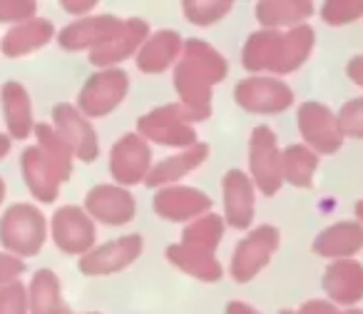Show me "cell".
<instances>
[{
    "instance_id": "6da1fadb",
    "label": "cell",
    "mask_w": 363,
    "mask_h": 314,
    "mask_svg": "<svg viewBox=\"0 0 363 314\" xmlns=\"http://www.w3.org/2000/svg\"><path fill=\"white\" fill-rule=\"evenodd\" d=\"M227 77V60L204 40H187L174 70L179 102L199 120L212 112V87Z\"/></svg>"
},
{
    "instance_id": "7a4b0ae2",
    "label": "cell",
    "mask_w": 363,
    "mask_h": 314,
    "mask_svg": "<svg viewBox=\"0 0 363 314\" xmlns=\"http://www.w3.org/2000/svg\"><path fill=\"white\" fill-rule=\"evenodd\" d=\"M313 43V28L298 26L281 31H259L247 40L242 53V63L249 72H279L286 75L301 67L306 58L311 55Z\"/></svg>"
},
{
    "instance_id": "3957f363",
    "label": "cell",
    "mask_w": 363,
    "mask_h": 314,
    "mask_svg": "<svg viewBox=\"0 0 363 314\" xmlns=\"http://www.w3.org/2000/svg\"><path fill=\"white\" fill-rule=\"evenodd\" d=\"M38 145L28 147L23 152V178L33 195L40 202H55L60 185L70 178L72 173V152L67 150L65 142L57 137V132L50 125L35 127Z\"/></svg>"
},
{
    "instance_id": "277c9868",
    "label": "cell",
    "mask_w": 363,
    "mask_h": 314,
    "mask_svg": "<svg viewBox=\"0 0 363 314\" xmlns=\"http://www.w3.org/2000/svg\"><path fill=\"white\" fill-rule=\"evenodd\" d=\"M192 122H197V117L187 110V107L177 105H162L157 110L147 112L145 117L137 120V132L145 137H150L157 145L167 147H194L197 145V132L192 130Z\"/></svg>"
},
{
    "instance_id": "5b68a950",
    "label": "cell",
    "mask_w": 363,
    "mask_h": 314,
    "mask_svg": "<svg viewBox=\"0 0 363 314\" xmlns=\"http://www.w3.org/2000/svg\"><path fill=\"white\" fill-rule=\"evenodd\" d=\"M0 242L11 252L30 257L45 244V217L33 205H13L0 220Z\"/></svg>"
},
{
    "instance_id": "8992f818",
    "label": "cell",
    "mask_w": 363,
    "mask_h": 314,
    "mask_svg": "<svg viewBox=\"0 0 363 314\" xmlns=\"http://www.w3.org/2000/svg\"><path fill=\"white\" fill-rule=\"evenodd\" d=\"M249 168L252 180L267 197L279 193L284 183L281 173V152L277 147V135L267 125L254 127L252 140H249Z\"/></svg>"
},
{
    "instance_id": "52a82bcc",
    "label": "cell",
    "mask_w": 363,
    "mask_h": 314,
    "mask_svg": "<svg viewBox=\"0 0 363 314\" xmlns=\"http://www.w3.org/2000/svg\"><path fill=\"white\" fill-rule=\"evenodd\" d=\"M298 132L316 155H333L343 145V130L338 115H333L321 102H303L296 112Z\"/></svg>"
},
{
    "instance_id": "ba28073f",
    "label": "cell",
    "mask_w": 363,
    "mask_h": 314,
    "mask_svg": "<svg viewBox=\"0 0 363 314\" xmlns=\"http://www.w3.org/2000/svg\"><path fill=\"white\" fill-rule=\"evenodd\" d=\"M234 100L247 112L277 115L294 105V92L277 77H247L234 87Z\"/></svg>"
},
{
    "instance_id": "9c48e42d",
    "label": "cell",
    "mask_w": 363,
    "mask_h": 314,
    "mask_svg": "<svg viewBox=\"0 0 363 314\" xmlns=\"http://www.w3.org/2000/svg\"><path fill=\"white\" fill-rule=\"evenodd\" d=\"M279 247V229L272 224H262L254 232H249V237H244L237 244L232 257V277L237 282H249L254 279L264 267L269 264L272 254Z\"/></svg>"
},
{
    "instance_id": "30bf717a",
    "label": "cell",
    "mask_w": 363,
    "mask_h": 314,
    "mask_svg": "<svg viewBox=\"0 0 363 314\" xmlns=\"http://www.w3.org/2000/svg\"><path fill=\"white\" fill-rule=\"evenodd\" d=\"M127 85H130V80H127L125 70H115V67L102 70L85 82L77 105H80V110L85 112V115L102 117L120 105L127 92Z\"/></svg>"
},
{
    "instance_id": "8fae6325",
    "label": "cell",
    "mask_w": 363,
    "mask_h": 314,
    "mask_svg": "<svg viewBox=\"0 0 363 314\" xmlns=\"http://www.w3.org/2000/svg\"><path fill=\"white\" fill-rule=\"evenodd\" d=\"M52 122H55V132L62 142L67 145V150L82 160V163H92L100 155V142H97L95 130L90 127V122L80 115L72 105H55L52 107Z\"/></svg>"
},
{
    "instance_id": "7c38bea8",
    "label": "cell",
    "mask_w": 363,
    "mask_h": 314,
    "mask_svg": "<svg viewBox=\"0 0 363 314\" xmlns=\"http://www.w3.org/2000/svg\"><path fill=\"white\" fill-rule=\"evenodd\" d=\"M150 163H152V152L137 132L125 135L112 147L110 170H112V178L120 185H137L142 180H147V175L152 170Z\"/></svg>"
},
{
    "instance_id": "4fadbf2b",
    "label": "cell",
    "mask_w": 363,
    "mask_h": 314,
    "mask_svg": "<svg viewBox=\"0 0 363 314\" xmlns=\"http://www.w3.org/2000/svg\"><path fill=\"white\" fill-rule=\"evenodd\" d=\"M52 239L62 252L87 254L95 244V224H92L87 212L67 205V207H60L52 215Z\"/></svg>"
},
{
    "instance_id": "5bb4252c",
    "label": "cell",
    "mask_w": 363,
    "mask_h": 314,
    "mask_svg": "<svg viewBox=\"0 0 363 314\" xmlns=\"http://www.w3.org/2000/svg\"><path fill=\"white\" fill-rule=\"evenodd\" d=\"M142 254V237L140 234H127L115 242H107L97 249H90L82 254L80 269L87 277H97V274H112L125 269Z\"/></svg>"
},
{
    "instance_id": "9a60e30c",
    "label": "cell",
    "mask_w": 363,
    "mask_h": 314,
    "mask_svg": "<svg viewBox=\"0 0 363 314\" xmlns=\"http://www.w3.org/2000/svg\"><path fill=\"white\" fill-rule=\"evenodd\" d=\"M155 212L172 222H184L192 217H204L212 210V200L194 188H164L155 195Z\"/></svg>"
},
{
    "instance_id": "2e32d148",
    "label": "cell",
    "mask_w": 363,
    "mask_h": 314,
    "mask_svg": "<svg viewBox=\"0 0 363 314\" xmlns=\"http://www.w3.org/2000/svg\"><path fill=\"white\" fill-rule=\"evenodd\" d=\"M87 212L105 224H127L135 217V197L117 185H97L87 193Z\"/></svg>"
},
{
    "instance_id": "e0dca14e",
    "label": "cell",
    "mask_w": 363,
    "mask_h": 314,
    "mask_svg": "<svg viewBox=\"0 0 363 314\" xmlns=\"http://www.w3.org/2000/svg\"><path fill=\"white\" fill-rule=\"evenodd\" d=\"M120 18L115 16H97V18H85V21H77L72 26L62 28V33L57 36V43H60L65 50H95V48L105 45L112 36L122 28Z\"/></svg>"
},
{
    "instance_id": "ac0fdd59",
    "label": "cell",
    "mask_w": 363,
    "mask_h": 314,
    "mask_svg": "<svg viewBox=\"0 0 363 314\" xmlns=\"http://www.w3.org/2000/svg\"><path fill=\"white\" fill-rule=\"evenodd\" d=\"M147 33H150V26L140 18H130V21L122 23V28L105 43V45L95 48L90 53V63L97 67H107L115 65V63L130 58L142 43L147 40Z\"/></svg>"
},
{
    "instance_id": "d6986e66",
    "label": "cell",
    "mask_w": 363,
    "mask_h": 314,
    "mask_svg": "<svg viewBox=\"0 0 363 314\" xmlns=\"http://www.w3.org/2000/svg\"><path fill=\"white\" fill-rule=\"evenodd\" d=\"M323 289L336 304H356L363 299V264L356 259H336L323 274Z\"/></svg>"
},
{
    "instance_id": "ffe728a7",
    "label": "cell",
    "mask_w": 363,
    "mask_h": 314,
    "mask_svg": "<svg viewBox=\"0 0 363 314\" xmlns=\"http://www.w3.org/2000/svg\"><path fill=\"white\" fill-rule=\"evenodd\" d=\"M224 210L234 229H247L254 220V183L242 170L224 175Z\"/></svg>"
},
{
    "instance_id": "44dd1931",
    "label": "cell",
    "mask_w": 363,
    "mask_h": 314,
    "mask_svg": "<svg viewBox=\"0 0 363 314\" xmlns=\"http://www.w3.org/2000/svg\"><path fill=\"white\" fill-rule=\"evenodd\" d=\"M363 249L361 222H336L313 239V252L331 259H351Z\"/></svg>"
},
{
    "instance_id": "7402d4cb",
    "label": "cell",
    "mask_w": 363,
    "mask_h": 314,
    "mask_svg": "<svg viewBox=\"0 0 363 314\" xmlns=\"http://www.w3.org/2000/svg\"><path fill=\"white\" fill-rule=\"evenodd\" d=\"M52 36H55V28H52L50 21H45V18H30V21L11 28L3 36L0 50L8 58H23L28 53L38 50V48H43L45 43H50Z\"/></svg>"
},
{
    "instance_id": "603a6c76",
    "label": "cell",
    "mask_w": 363,
    "mask_h": 314,
    "mask_svg": "<svg viewBox=\"0 0 363 314\" xmlns=\"http://www.w3.org/2000/svg\"><path fill=\"white\" fill-rule=\"evenodd\" d=\"M182 50H184V43L174 31H160L142 45L140 55H137V67L142 72L155 75V72L167 70L177 58H182Z\"/></svg>"
},
{
    "instance_id": "cb8c5ba5",
    "label": "cell",
    "mask_w": 363,
    "mask_h": 314,
    "mask_svg": "<svg viewBox=\"0 0 363 314\" xmlns=\"http://www.w3.org/2000/svg\"><path fill=\"white\" fill-rule=\"evenodd\" d=\"M167 259L172 264L182 269V272L192 274L197 279H204V282H217L222 277V264L214 257V252H207V249L192 247V244H172L167 247Z\"/></svg>"
},
{
    "instance_id": "d4e9b609",
    "label": "cell",
    "mask_w": 363,
    "mask_h": 314,
    "mask_svg": "<svg viewBox=\"0 0 363 314\" xmlns=\"http://www.w3.org/2000/svg\"><path fill=\"white\" fill-rule=\"evenodd\" d=\"M209 155V145H204V142H197L194 147H189V150L184 152H177L174 157H167V160H162L160 165H155V168L150 170V175H147V188H160V185H167V183H174V180L184 178L187 173H192L194 168H199V165L207 160Z\"/></svg>"
},
{
    "instance_id": "484cf974",
    "label": "cell",
    "mask_w": 363,
    "mask_h": 314,
    "mask_svg": "<svg viewBox=\"0 0 363 314\" xmlns=\"http://www.w3.org/2000/svg\"><path fill=\"white\" fill-rule=\"evenodd\" d=\"M313 13V6L306 0H267L257 3V21L267 31H279V28H298L301 21H306Z\"/></svg>"
},
{
    "instance_id": "4316f807",
    "label": "cell",
    "mask_w": 363,
    "mask_h": 314,
    "mask_svg": "<svg viewBox=\"0 0 363 314\" xmlns=\"http://www.w3.org/2000/svg\"><path fill=\"white\" fill-rule=\"evenodd\" d=\"M3 110H6V122L13 137L23 140L33 132V107L26 87L21 82H6L3 85Z\"/></svg>"
},
{
    "instance_id": "83f0119b",
    "label": "cell",
    "mask_w": 363,
    "mask_h": 314,
    "mask_svg": "<svg viewBox=\"0 0 363 314\" xmlns=\"http://www.w3.org/2000/svg\"><path fill=\"white\" fill-rule=\"evenodd\" d=\"M318 168V155L306 145H289L281 152V173L284 180L294 188H311L313 173Z\"/></svg>"
},
{
    "instance_id": "f1b7e54d",
    "label": "cell",
    "mask_w": 363,
    "mask_h": 314,
    "mask_svg": "<svg viewBox=\"0 0 363 314\" xmlns=\"http://www.w3.org/2000/svg\"><path fill=\"white\" fill-rule=\"evenodd\" d=\"M30 312L33 314H62L60 282L50 269H38L30 282Z\"/></svg>"
},
{
    "instance_id": "f546056e",
    "label": "cell",
    "mask_w": 363,
    "mask_h": 314,
    "mask_svg": "<svg viewBox=\"0 0 363 314\" xmlns=\"http://www.w3.org/2000/svg\"><path fill=\"white\" fill-rule=\"evenodd\" d=\"M222 234H224L222 217H217V215H204V217H197L184 232H182V244H192V247L214 252V247L222 242Z\"/></svg>"
},
{
    "instance_id": "4dcf8cb0",
    "label": "cell",
    "mask_w": 363,
    "mask_h": 314,
    "mask_svg": "<svg viewBox=\"0 0 363 314\" xmlns=\"http://www.w3.org/2000/svg\"><path fill=\"white\" fill-rule=\"evenodd\" d=\"M184 16L189 23H197V26H212L214 21L224 18L232 11V3L229 0H187L184 3Z\"/></svg>"
},
{
    "instance_id": "1f68e13d",
    "label": "cell",
    "mask_w": 363,
    "mask_h": 314,
    "mask_svg": "<svg viewBox=\"0 0 363 314\" xmlns=\"http://www.w3.org/2000/svg\"><path fill=\"white\" fill-rule=\"evenodd\" d=\"M321 18L328 26L353 23L358 18H363V0H331V3H323Z\"/></svg>"
},
{
    "instance_id": "d6a6232c",
    "label": "cell",
    "mask_w": 363,
    "mask_h": 314,
    "mask_svg": "<svg viewBox=\"0 0 363 314\" xmlns=\"http://www.w3.org/2000/svg\"><path fill=\"white\" fill-rule=\"evenodd\" d=\"M338 125L343 130V137H363V97L348 100L338 110Z\"/></svg>"
},
{
    "instance_id": "836d02e7",
    "label": "cell",
    "mask_w": 363,
    "mask_h": 314,
    "mask_svg": "<svg viewBox=\"0 0 363 314\" xmlns=\"http://www.w3.org/2000/svg\"><path fill=\"white\" fill-rule=\"evenodd\" d=\"M28 294L21 282L0 287V314H28Z\"/></svg>"
},
{
    "instance_id": "e575fe53",
    "label": "cell",
    "mask_w": 363,
    "mask_h": 314,
    "mask_svg": "<svg viewBox=\"0 0 363 314\" xmlns=\"http://www.w3.org/2000/svg\"><path fill=\"white\" fill-rule=\"evenodd\" d=\"M38 11L35 3L30 0H0V23H18V21H30L33 13Z\"/></svg>"
},
{
    "instance_id": "d590c367",
    "label": "cell",
    "mask_w": 363,
    "mask_h": 314,
    "mask_svg": "<svg viewBox=\"0 0 363 314\" xmlns=\"http://www.w3.org/2000/svg\"><path fill=\"white\" fill-rule=\"evenodd\" d=\"M26 264L16 254H0V284H13V279L21 277Z\"/></svg>"
},
{
    "instance_id": "8d00e7d4",
    "label": "cell",
    "mask_w": 363,
    "mask_h": 314,
    "mask_svg": "<svg viewBox=\"0 0 363 314\" xmlns=\"http://www.w3.org/2000/svg\"><path fill=\"white\" fill-rule=\"evenodd\" d=\"M296 314H346V312H341V309H338L336 304H331V302H323V299H311V302L303 304Z\"/></svg>"
},
{
    "instance_id": "74e56055",
    "label": "cell",
    "mask_w": 363,
    "mask_h": 314,
    "mask_svg": "<svg viewBox=\"0 0 363 314\" xmlns=\"http://www.w3.org/2000/svg\"><path fill=\"white\" fill-rule=\"evenodd\" d=\"M346 75L351 77L356 85L363 87V55H356V58H351V60H348Z\"/></svg>"
},
{
    "instance_id": "f35d334b",
    "label": "cell",
    "mask_w": 363,
    "mask_h": 314,
    "mask_svg": "<svg viewBox=\"0 0 363 314\" xmlns=\"http://www.w3.org/2000/svg\"><path fill=\"white\" fill-rule=\"evenodd\" d=\"M227 314H259L254 307H249V304L244 302H229L227 304Z\"/></svg>"
},
{
    "instance_id": "ab89813d",
    "label": "cell",
    "mask_w": 363,
    "mask_h": 314,
    "mask_svg": "<svg viewBox=\"0 0 363 314\" xmlns=\"http://www.w3.org/2000/svg\"><path fill=\"white\" fill-rule=\"evenodd\" d=\"M62 6L67 8V11H75V13H85V11H92L95 8V0H87V3H62Z\"/></svg>"
},
{
    "instance_id": "60d3db41",
    "label": "cell",
    "mask_w": 363,
    "mask_h": 314,
    "mask_svg": "<svg viewBox=\"0 0 363 314\" xmlns=\"http://www.w3.org/2000/svg\"><path fill=\"white\" fill-rule=\"evenodd\" d=\"M11 152V137H6V135H0V160Z\"/></svg>"
},
{
    "instance_id": "b9f144b4",
    "label": "cell",
    "mask_w": 363,
    "mask_h": 314,
    "mask_svg": "<svg viewBox=\"0 0 363 314\" xmlns=\"http://www.w3.org/2000/svg\"><path fill=\"white\" fill-rule=\"evenodd\" d=\"M356 217H358V222L363 224V200H358L356 202Z\"/></svg>"
},
{
    "instance_id": "7bdbcfd3",
    "label": "cell",
    "mask_w": 363,
    "mask_h": 314,
    "mask_svg": "<svg viewBox=\"0 0 363 314\" xmlns=\"http://www.w3.org/2000/svg\"><path fill=\"white\" fill-rule=\"evenodd\" d=\"M6 200V183H3V178H0V202Z\"/></svg>"
},
{
    "instance_id": "ee69618b",
    "label": "cell",
    "mask_w": 363,
    "mask_h": 314,
    "mask_svg": "<svg viewBox=\"0 0 363 314\" xmlns=\"http://www.w3.org/2000/svg\"><path fill=\"white\" fill-rule=\"evenodd\" d=\"M346 314H363V309H348Z\"/></svg>"
},
{
    "instance_id": "f6af8a7d",
    "label": "cell",
    "mask_w": 363,
    "mask_h": 314,
    "mask_svg": "<svg viewBox=\"0 0 363 314\" xmlns=\"http://www.w3.org/2000/svg\"><path fill=\"white\" fill-rule=\"evenodd\" d=\"M279 314H296V312H291V309H284V312H279Z\"/></svg>"
}]
</instances>
